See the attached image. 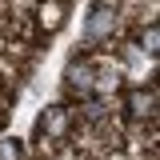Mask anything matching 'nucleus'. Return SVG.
I'll return each instance as SVG.
<instances>
[{
    "label": "nucleus",
    "mask_w": 160,
    "mask_h": 160,
    "mask_svg": "<svg viewBox=\"0 0 160 160\" xmlns=\"http://www.w3.org/2000/svg\"><path fill=\"white\" fill-rule=\"evenodd\" d=\"M112 24H116V16H108L104 8H96V12H92V20H88V28H84V32H88V40H96V36H104V32H108Z\"/></svg>",
    "instance_id": "nucleus-2"
},
{
    "label": "nucleus",
    "mask_w": 160,
    "mask_h": 160,
    "mask_svg": "<svg viewBox=\"0 0 160 160\" xmlns=\"http://www.w3.org/2000/svg\"><path fill=\"white\" fill-rule=\"evenodd\" d=\"M68 84L88 96V92H92V68H88V64H72V68H68Z\"/></svg>",
    "instance_id": "nucleus-1"
},
{
    "label": "nucleus",
    "mask_w": 160,
    "mask_h": 160,
    "mask_svg": "<svg viewBox=\"0 0 160 160\" xmlns=\"http://www.w3.org/2000/svg\"><path fill=\"white\" fill-rule=\"evenodd\" d=\"M128 108H132L136 116H144V112H152V92H148V96H144V92H132V96H128Z\"/></svg>",
    "instance_id": "nucleus-4"
},
{
    "label": "nucleus",
    "mask_w": 160,
    "mask_h": 160,
    "mask_svg": "<svg viewBox=\"0 0 160 160\" xmlns=\"http://www.w3.org/2000/svg\"><path fill=\"white\" fill-rule=\"evenodd\" d=\"M64 124H68V120H64V112H60V108H52V116L40 120V132H64Z\"/></svg>",
    "instance_id": "nucleus-3"
}]
</instances>
